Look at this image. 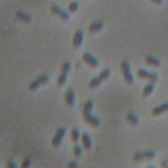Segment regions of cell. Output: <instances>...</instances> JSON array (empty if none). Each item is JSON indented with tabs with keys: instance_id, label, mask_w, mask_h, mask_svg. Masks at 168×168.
<instances>
[{
	"instance_id": "cell-1",
	"label": "cell",
	"mask_w": 168,
	"mask_h": 168,
	"mask_svg": "<svg viewBox=\"0 0 168 168\" xmlns=\"http://www.w3.org/2000/svg\"><path fill=\"white\" fill-rule=\"evenodd\" d=\"M110 75V70L109 69H105L103 70L100 74L97 76V78H95L91 80L89 82V87L91 89H94L97 87L103 81L107 79Z\"/></svg>"
},
{
	"instance_id": "cell-2",
	"label": "cell",
	"mask_w": 168,
	"mask_h": 168,
	"mask_svg": "<svg viewBox=\"0 0 168 168\" xmlns=\"http://www.w3.org/2000/svg\"><path fill=\"white\" fill-rule=\"evenodd\" d=\"M71 64L69 62H65L63 64L62 66H61L60 74L57 79V85L59 86H63L66 82L67 74L69 72Z\"/></svg>"
},
{
	"instance_id": "cell-3",
	"label": "cell",
	"mask_w": 168,
	"mask_h": 168,
	"mask_svg": "<svg viewBox=\"0 0 168 168\" xmlns=\"http://www.w3.org/2000/svg\"><path fill=\"white\" fill-rule=\"evenodd\" d=\"M121 70L123 73L125 82L129 85H131L134 82V79L130 70V66L126 60L122 61L121 63Z\"/></svg>"
},
{
	"instance_id": "cell-4",
	"label": "cell",
	"mask_w": 168,
	"mask_h": 168,
	"mask_svg": "<svg viewBox=\"0 0 168 168\" xmlns=\"http://www.w3.org/2000/svg\"><path fill=\"white\" fill-rule=\"evenodd\" d=\"M155 156V153L153 151L148 150L145 152H137L133 155V160L134 162H139L144 160L153 159Z\"/></svg>"
},
{
	"instance_id": "cell-5",
	"label": "cell",
	"mask_w": 168,
	"mask_h": 168,
	"mask_svg": "<svg viewBox=\"0 0 168 168\" xmlns=\"http://www.w3.org/2000/svg\"><path fill=\"white\" fill-rule=\"evenodd\" d=\"M66 129L64 127L59 128L55 133V135L52 140V145L54 147H59L62 142L64 136L65 135Z\"/></svg>"
},
{
	"instance_id": "cell-6",
	"label": "cell",
	"mask_w": 168,
	"mask_h": 168,
	"mask_svg": "<svg viewBox=\"0 0 168 168\" xmlns=\"http://www.w3.org/2000/svg\"><path fill=\"white\" fill-rule=\"evenodd\" d=\"M83 118L87 124L93 128H97L100 125V120L97 117L93 116L91 112L83 113Z\"/></svg>"
},
{
	"instance_id": "cell-7",
	"label": "cell",
	"mask_w": 168,
	"mask_h": 168,
	"mask_svg": "<svg viewBox=\"0 0 168 168\" xmlns=\"http://www.w3.org/2000/svg\"><path fill=\"white\" fill-rule=\"evenodd\" d=\"M137 75L139 78L149 80L151 82H154L158 79V75L153 72H149L145 70L141 69L137 72Z\"/></svg>"
},
{
	"instance_id": "cell-8",
	"label": "cell",
	"mask_w": 168,
	"mask_h": 168,
	"mask_svg": "<svg viewBox=\"0 0 168 168\" xmlns=\"http://www.w3.org/2000/svg\"><path fill=\"white\" fill-rule=\"evenodd\" d=\"M49 76L47 75H43L40 76L35 81L30 84L29 89L32 91L37 89L42 84H45L49 82Z\"/></svg>"
},
{
	"instance_id": "cell-9",
	"label": "cell",
	"mask_w": 168,
	"mask_h": 168,
	"mask_svg": "<svg viewBox=\"0 0 168 168\" xmlns=\"http://www.w3.org/2000/svg\"><path fill=\"white\" fill-rule=\"evenodd\" d=\"M51 12L52 14L59 16L63 21H68L70 17L69 15L66 11L60 9V7L57 5H53L51 7Z\"/></svg>"
},
{
	"instance_id": "cell-10",
	"label": "cell",
	"mask_w": 168,
	"mask_h": 168,
	"mask_svg": "<svg viewBox=\"0 0 168 168\" xmlns=\"http://www.w3.org/2000/svg\"><path fill=\"white\" fill-rule=\"evenodd\" d=\"M83 60L91 68H96L99 65V61L89 53H85L82 57Z\"/></svg>"
},
{
	"instance_id": "cell-11",
	"label": "cell",
	"mask_w": 168,
	"mask_h": 168,
	"mask_svg": "<svg viewBox=\"0 0 168 168\" xmlns=\"http://www.w3.org/2000/svg\"><path fill=\"white\" fill-rule=\"evenodd\" d=\"M65 102L66 104L69 107H72L75 103V93L74 91L70 89L65 93Z\"/></svg>"
},
{
	"instance_id": "cell-12",
	"label": "cell",
	"mask_w": 168,
	"mask_h": 168,
	"mask_svg": "<svg viewBox=\"0 0 168 168\" xmlns=\"http://www.w3.org/2000/svg\"><path fill=\"white\" fill-rule=\"evenodd\" d=\"M83 39V32L82 30H78L74 34L73 39V45L76 47H79L82 44Z\"/></svg>"
},
{
	"instance_id": "cell-13",
	"label": "cell",
	"mask_w": 168,
	"mask_h": 168,
	"mask_svg": "<svg viewBox=\"0 0 168 168\" xmlns=\"http://www.w3.org/2000/svg\"><path fill=\"white\" fill-rule=\"evenodd\" d=\"M82 143L83 147L86 150H89L91 149V146H92V143L90 138V136L86 133H84L82 135Z\"/></svg>"
},
{
	"instance_id": "cell-14",
	"label": "cell",
	"mask_w": 168,
	"mask_h": 168,
	"mask_svg": "<svg viewBox=\"0 0 168 168\" xmlns=\"http://www.w3.org/2000/svg\"><path fill=\"white\" fill-rule=\"evenodd\" d=\"M168 110V102L167 103H164V104L156 106V108H154L152 110V114L154 116H159L160 114H162V113L167 112Z\"/></svg>"
},
{
	"instance_id": "cell-15",
	"label": "cell",
	"mask_w": 168,
	"mask_h": 168,
	"mask_svg": "<svg viewBox=\"0 0 168 168\" xmlns=\"http://www.w3.org/2000/svg\"><path fill=\"white\" fill-rule=\"evenodd\" d=\"M15 17L18 20L23 22H30L32 21V17L30 15L25 14L24 13L22 12V11H17L16 15H15Z\"/></svg>"
},
{
	"instance_id": "cell-16",
	"label": "cell",
	"mask_w": 168,
	"mask_h": 168,
	"mask_svg": "<svg viewBox=\"0 0 168 168\" xmlns=\"http://www.w3.org/2000/svg\"><path fill=\"white\" fill-rule=\"evenodd\" d=\"M102 27H103L102 22L98 21V22H93V23L91 24L89 27V30L91 33H95L100 31V30L102 28Z\"/></svg>"
},
{
	"instance_id": "cell-17",
	"label": "cell",
	"mask_w": 168,
	"mask_h": 168,
	"mask_svg": "<svg viewBox=\"0 0 168 168\" xmlns=\"http://www.w3.org/2000/svg\"><path fill=\"white\" fill-rule=\"evenodd\" d=\"M127 121H128V123L134 126L137 125V124L139 123L138 118H137L135 114L133 112H129L128 114Z\"/></svg>"
},
{
	"instance_id": "cell-18",
	"label": "cell",
	"mask_w": 168,
	"mask_h": 168,
	"mask_svg": "<svg viewBox=\"0 0 168 168\" xmlns=\"http://www.w3.org/2000/svg\"><path fill=\"white\" fill-rule=\"evenodd\" d=\"M146 62L150 64V65L154 66V67H158L160 66V61L157 59L155 57L148 56L146 58Z\"/></svg>"
},
{
	"instance_id": "cell-19",
	"label": "cell",
	"mask_w": 168,
	"mask_h": 168,
	"mask_svg": "<svg viewBox=\"0 0 168 168\" xmlns=\"http://www.w3.org/2000/svg\"><path fill=\"white\" fill-rule=\"evenodd\" d=\"M154 86L152 83H148L147 85L144 87V88L143 91V95L144 97H148V95H150L152 91L154 90Z\"/></svg>"
},
{
	"instance_id": "cell-20",
	"label": "cell",
	"mask_w": 168,
	"mask_h": 168,
	"mask_svg": "<svg viewBox=\"0 0 168 168\" xmlns=\"http://www.w3.org/2000/svg\"><path fill=\"white\" fill-rule=\"evenodd\" d=\"M79 139V132L77 128H74L71 132V139L74 143H77Z\"/></svg>"
},
{
	"instance_id": "cell-21",
	"label": "cell",
	"mask_w": 168,
	"mask_h": 168,
	"mask_svg": "<svg viewBox=\"0 0 168 168\" xmlns=\"http://www.w3.org/2000/svg\"><path fill=\"white\" fill-rule=\"evenodd\" d=\"M93 107V101L89 100L87 101L83 107V113H89L91 112V110Z\"/></svg>"
},
{
	"instance_id": "cell-22",
	"label": "cell",
	"mask_w": 168,
	"mask_h": 168,
	"mask_svg": "<svg viewBox=\"0 0 168 168\" xmlns=\"http://www.w3.org/2000/svg\"><path fill=\"white\" fill-rule=\"evenodd\" d=\"M73 154L76 158H79L82 154V148L78 144H76L73 149Z\"/></svg>"
},
{
	"instance_id": "cell-23",
	"label": "cell",
	"mask_w": 168,
	"mask_h": 168,
	"mask_svg": "<svg viewBox=\"0 0 168 168\" xmlns=\"http://www.w3.org/2000/svg\"><path fill=\"white\" fill-rule=\"evenodd\" d=\"M78 6L79 5L77 2H73L70 3L69 6H68V10H69L70 13H74L78 9Z\"/></svg>"
},
{
	"instance_id": "cell-24",
	"label": "cell",
	"mask_w": 168,
	"mask_h": 168,
	"mask_svg": "<svg viewBox=\"0 0 168 168\" xmlns=\"http://www.w3.org/2000/svg\"><path fill=\"white\" fill-rule=\"evenodd\" d=\"M30 164H31V160H30L28 158H26L23 160V162H22V163L21 165V167H22V168L28 167L30 166Z\"/></svg>"
},
{
	"instance_id": "cell-25",
	"label": "cell",
	"mask_w": 168,
	"mask_h": 168,
	"mask_svg": "<svg viewBox=\"0 0 168 168\" xmlns=\"http://www.w3.org/2000/svg\"><path fill=\"white\" fill-rule=\"evenodd\" d=\"M67 167H69V168L76 167H77V163H76V162H74V161H72V162H70L68 164Z\"/></svg>"
},
{
	"instance_id": "cell-26",
	"label": "cell",
	"mask_w": 168,
	"mask_h": 168,
	"mask_svg": "<svg viewBox=\"0 0 168 168\" xmlns=\"http://www.w3.org/2000/svg\"><path fill=\"white\" fill-rule=\"evenodd\" d=\"M7 167L8 168H15V167H17V165L15 164V162L11 161V162H9L8 163H7Z\"/></svg>"
},
{
	"instance_id": "cell-27",
	"label": "cell",
	"mask_w": 168,
	"mask_h": 168,
	"mask_svg": "<svg viewBox=\"0 0 168 168\" xmlns=\"http://www.w3.org/2000/svg\"><path fill=\"white\" fill-rule=\"evenodd\" d=\"M151 1L153 2L154 3H156V4L160 5V4H162L163 0H151Z\"/></svg>"
},
{
	"instance_id": "cell-28",
	"label": "cell",
	"mask_w": 168,
	"mask_h": 168,
	"mask_svg": "<svg viewBox=\"0 0 168 168\" xmlns=\"http://www.w3.org/2000/svg\"><path fill=\"white\" fill-rule=\"evenodd\" d=\"M162 166L163 167H168V160H166L162 162Z\"/></svg>"
}]
</instances>
